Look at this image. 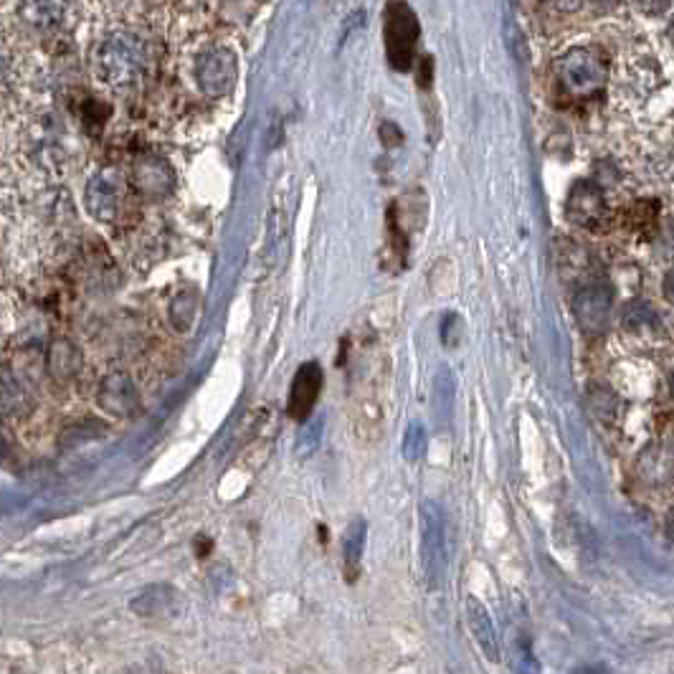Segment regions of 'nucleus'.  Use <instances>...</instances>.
<instances>
[{
	"mask_svg": "<svg viewBox=\"0 0 674 674\" xmlns=\"http://www.w3.org/2000/svg\"><path fill=\"white\" fill-rule=\"evenodd\" d=\"M659 325V317L654 315L647 302H631L624 310V327L629 332H654Z\"/></svg>",
	"mask_w": 674,
	"mask_h": 674,
	"instance_id": "aec40b11",
	"label": "nucleus"
},
{
	"mask_svg": "<svg viewBox=\"0 0 674 674\" xmlns=\"http://www.w3.org/2000/svg\"><path fill=\"white\" fill-rule=\"evenodd\" d=\"M669 388H672V396H674V376L669 378Z\"/></svg>",
	"mask_w": 674,
	"mask_h": 674,
	"instance_id": "393cba45",
	"label": "nucleus"
},
{
	"mask_svg": "<svg viewBox=\"0 0 674 674\" xmlns=\"http://www.w3.org/2000/svg\"><path fill=\"white\" fill-rule=\"evenodd\" d=\"M365 535H368V525H365V520H353L348 525V530H345L343 558H345V566H348L350 573L358 571V566H360V558H363V550H365Z\"/></svg>",
	"mask_w": 674,
	"mask_h": 674,
	"instance_id": "6ab92c4d",
	"label": "nucleus"
},
{
	"mask_svg": "<svg viewBox=\"0 0 674 674\" xmlns=\"http://www.w3.org/2000/svg\"><path fill=\"white\" fill-rule=\"evenodd\" d=\"M667 535H669V540H674V507L667 515Z\"/></svg>",
	"mask_w": 674,
	"mask_h": 674,
	"instance_id": "b1692460",
	"label": "nucleus"
},
{
	"mask_svg": "<svg viewBox=\"0 0 674 674\" xmlns=\"http://www.w3.org/2000/svg\"><path fill=\"white\" fill-rule=\"evenodd\" d=\"M606 201L596 185L578 183L568 198V218L583 229H601L606 221Z\"/></svg>",
	"mask_w": 674,
	"mask_h": 674,
	"instance_id": "1a4fd4ad",
	"label": "nucleus"
},
{
	"mask_svg": "<svg viewBox=\"0 0 674 674\" xmlns=\"http://www.w3.org/2000/svg\"><path fill=\"white\" fill-rule=\"evenodd\" d=\"M33 406H36V398L28 383L16 370L0 368V416L18 419V416L31 414Z\"/></svg>",
	"mask_w": 674,
	"mask_h": 674,
	"instance_id": "9b49d317",
	"label": "nucleus"
},
{
	"mask_svg": "<svg viewBox=\"0 0 674 674\" xmlns=\"http://www.w3.org/2000/svg\"><path fill=\"white\" fill-rule=\"evenodd\" d=\"M416 41H419V21H416L414 11L401 0H393L386 11V49L393 69H411Z\"/></svg>",
	"mask_w": 674,
	"mask_h": 674,
	"instance_id": "7ed1b4c3",
	"label": "nucleus"
},
{
	"mask_svg": "<svg viewBox=\"0 0 674 674\" xmlns=\"http://www.w3.org/2000/svg\"><path fill=\"white\" fill-rule=\"evenodd\" d=\"M147 64L145 41L132 31H115L99 44L94 54L97 79L109 89H130L140 82Z\"/></svg>",
	"mask_w": 674,
	"mask_h": 674,
	"instance_id": "f257e3e1",
	"label": "nucleus"
},
{
	"mask_svg": "<svg viewBox=\"0 0 674 674\" xmlns=\"http://www.w3.org/2000/svg\"><path fill=\"white\" fill-rule=\"evenodd\" d=\"M431 406H434V414H436V419H439V424H446L454 408V376H452V370L446 368V365H441L439 373H436V378H434Z\"/></svg>",
	"mask_w": 674,
	"mask_h": 674,
	"instance_id": "a211bd4d",
	"label": "nucleus"
},
{
	"mask_svg": "<svg viewBox=\"0 0 674 674\" xmlns=\"http://www.w3.org/2000/svg\"><path fill=\"white\" fill-rule=\"evenodd\" d=\"M639 474L652 484L667 482L674 474V457L662 446H649L647 452L642 454V459H639Z\"/></svg>",
	"mask_w": 674,
	"mask_h": 674,
	"instance_id": "dca6fc26",
	"label": "nucleus"
},
{
	"mask_svg": "<svg viewBox=\"0 0 674 674\" xmlns=\"http://www.w3.org/2000/svg\"><path fill=\"white\" fill-rule=\"evenodd\" d=\"M137 188L150 196H160L173 185V173L168 170V165H163L160 160H145V163L137 165Z\"/></svg>",
	"mask_w": 674,
	"mask_h": 674,
	"instance_id": "f3484780",
	"label": "nucleus"
},
{
	"mask_svg": "<svg viewBox=\"0 0 674 674\" xmlns=\"http://www.w3.org/2000/svg\"><path fill=\"white\" fill-rule=\"evenodd\" d=\"M82 368V353L69 340H56L49 350V373L56 381H71Z\"/></svg>",
	"mask_w": 674,
	"mask_h": 674,
	"instance_id": "4468645a",
	"label": "nucleus"
},
{
	"mask_svg": "<svg viewBox=\"0 0 674 674\" xmlns=\"http://www.w3.org/2000/svg\"><path fill=\"white\" fill-rule=\"evenodd\" d=\"M452 563V533L441 502H421V566L429 588H441Z\"/></svg>",
	"mask_w": 674,
	"mask_h": 674,
	"instance_id": "f03ea898",
	"label": "nucleus"
},
{
	"mask_svg": "<svg viewBox=\"0 0 674 674\" xmlns=\"http://www.w3.org/2000/svg\"><path fill=\"white\" fill-rule=\"evenodd\" d=\"M322 391V368L317 363H305L297 370L294 376L292 391H289L287 411L292 419H307L310 411L315 408L317 398Z\"/></svg>",
	"mask_w": 674,
	"mask_h": 674,
	"instance_id": "6e6552de",
	"label": "nucleus"
},
{
	"mask_svg": "<svg viewBox=\"0 0 674 674\" xmlns=\"http://www.w3.org/2000/svg\"><path fill=\"white\" fill-rule=\"evenodd\" d=\"M71 0H21V16L39 28H61L69 23Z\"/></svg>",
	"mask_w": 674,
	"mask_h": 674,
	"instance_id": "ddd939ff",
	"label": "nucleus"
},
{
	"mask_svg": "<svg viewBox=\"0 0 674 674\" xmlns=\"http://www.w3.org/2000/svg\"><path fill=\"white\" fill-rule=\"evenodd\" d=\"M122 175L115 168H104L94 173L87 183L84 206L99 221H115L122 203Z\"/></svg>",
	"mask_w": 674,
	"mask_h": 674,
	"instance_id": "39448f33",
	"label": "nucleus"
},
{
	"mask_svg": "<svg viewBox=\"0 0 674 674\" xmlns=\"http://www.w3.org/2000/svg\"><path fill=\"white\" fill-rule=\"evenodd\" d=\"M140 393H137L135 383L125 373H112L99 386L97 403L107 411L109 416H130L135 411Z\"/></svg>",
	"mask_w": 674,
	"mask_h": 674,
	"instance_id": "9d476101",
	"label": "nucleus"
},
{
	"mask_svg": "<svg viewBox=\"0 0 674 674\" xmlns=\"http://www.w3.org/2000/svg\"><path fill=\"white\" fill-rule=\"evenodd\" d=\"M467 621L474 639H477V644L482 647V652L487 654V659L497 662V659H500V639H497L495 621H492L487 606L474 596L467 598Z\"/></svg>",
	"mask_w": 674,
	"mask_h": 674,
	"instance_id": "f8f14e48",
	"label": "nucleus"
},
{
	"mask_svg": "<svg viewBox=\"0 0 674 674\" xmlns=\"http://www.w3.org/2000/svg\"><path fill=\"white\" fill-rule=\"evenodd\" d=\"M573 312L586 335H601L606 332L611 320V294L604 287L583 289L573 299Z\"/></svg>",
	"mask_w": 674,
	"mask_h": 674,
	"instance_id": "0eeeda50",
	"label": "nucleus"
},
{
	"mask_svg": "<svg viewBox=\"0 0 674 674\" xmlns=\"http://www.w3.org/2000/svg\"><path fill=\"white\" fill-rule=\"evenodd\" d=\"M175 604H178V593L173 588L153 586L132 601V611L140 616H168L175 611Z\"/></svg>",
	"mask_w": 674,
	"mask_h": 674,
	"instance_id": "2eb2a0df",
	"label": "nucleus"
},
{
	"mask_svg": "<svg viewBox=\"0 0 674 674\" xmlns=\"http://www.w3.org/2000/svg\"><path fill=\"white\" fill-rule=\"evenodd\" d=\"M558 77L568 92L576 94V97H583V94H591L601 87L604 69L586 51H573V54H568L566 59L560 61Z\"/></svg>",
	"mask_w": 674,
	"mask_h": 674,
	"instance_id": "423d86ee",
	"label": "nucleus"
},
{
	"mask_svg": "<svg viewBox=\"0 0 674 674\" xmlns=\"http://www.w3.org/2000/svg\"><path fill=\"white\" fill-rule=\"evenodd\" d=\"M320 434H322V416L320 419L310 421V426H305V431L299 436V452H312L317 446V441H320Z\"/></svg>",
	"mask_w": 674,
	"mask_h": 674,
	"instance_id": "4be33fe9",
	"label": "nucleus"
},
{
	"mask_svg": "<svg viewBox=\"0 0 674 674\" xmlns=\"http://www.w3.org/2000/svg\"><path fill=\"white\" fill-rule=\"evenodd\" d=\"M664 297H667L674 305V269L667 274V277H664Z\"/></svg>",
	"mask_w": 674,
	"mask_h": 674,
	"instance_id": "5701e85b",
	"label": "nucleus"
},
{
	"mask_svg": "<svg viewBox=\"0 0 674 674\" xmlns=\"http://www.w3.org/2000/svg\"><path fill=\"white\" fill-rule=\"evenodd\" d=\"M426 449H429V434H426L424 424H411L406 429V434H403V457L408 459V462H419L421 457L426 454Z\"/></svg>",
	"mask_w": 674,
	"mask_h": 674,
	"instance_id": "412c9836",
	"label": "nucleus"
},
{
	"mask_svg": "<svg viewBox=\"0 0 674 674\" xmlns=\"http://www.w3.org/2000/svg\"><path fill=\"white\" fill-rule=\"evenodd\" d=\"M198 87L203 89V94L208 97H226L231 89L236 87V79H239V61L236 54L229 49H211L201 56L198 61Z\"/></svg>",
	"mask_w": 674,
	"mask_h": 674,
	"instance_id": "20e7f679",
	"label": "nucleus"
}]
</instances>
